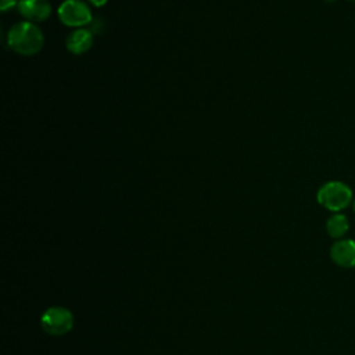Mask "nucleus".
Masks as SVG:
<instances>
[{
    "instance_id": "1",
    "label": "nucleus",
    "mask_w": 355,
    "mask_h": 355,
    "mask_svg": "<svg viewBox=\"0 0 355 355\" xmlns=\"http://www.w3.org/2000/svg\"><path fill=\"white\" fill-rule=\"evenodd\" d=\"M8 46L18 54L33 55L39 53L44 44L42 29L31 21H21L11 26L7 35Z\"/></svg>"
},
{
    "instance_id": "2",
    "label": "nucleus",
    "mask_w": 355,
    "mask_h": 355,
    "mask_svg": "<svg viewBox=\"0 0 355 355\" xmlns=\"http://www.w3.org/2000/svg\"><path fill=\"white\" fill-rule=\"evenodd\" d=\"M316 198L323 208L333 212H338L351 204L352 191L345 183L331 180L319 187Z\"/></svg>"
},
{
    "instance_id": "3",
    "label": "nucleus",
    "mask_w": 355,
    "mask_h": 355,
    "mask_svg": "<svg viewBox=\"0 0 355 355\" xmlns=\"http://www.w3.org/2000/svg\"><path fill=\"white\" fill-rule=\"evenodd\" d=\"M40 326L50 336H64L73 327V315L68 308L50 306L40 316Z\"/></svg>"
},
{
    "instance_id": "4",
    "label": "nucleus",
    "mask_w": 355,
    "mask_h": 355,
    "mask_svg": "<svg viewBox=\"0 0 355 355\" xmlns=\"http://www.w3.org/2000/svg\"><path fill=\"white\" fill-rule=\"evenodd\" d=\"M60 21L71 28H80L92 21V11L82 0H64L58 7Z\"/></svg>"
},
{
    "instance_id": "5",
    "label": "nucleus",
    "mask_w": 355,
    "mask_h": 355,
    "mask_svg": "<svg viewBox=\"0 0 355 355\" xmlns=\"http://www.w3.org/2000/svg\"><path fill=\"white\" fill-rule=\"evenodd\" d=\"M330 258L341 268H355V240H337L330 248Z\"/></svg>"
},
{
    "instance_id": "6",
    "label": "nucleus",
    "mask_w": 355,
    "mask_h": 355,
    "mask_svg": "<svg viewBox=\"0 0 355 355\" xmlns=\"http://www.w3.org/2000/svg\"><path fill=\"white\" fill-rule=\"evenodd\" d=\"M18 11L28 21L40 22L50 17L51 6L47 0H19Z\"/></svg>"
},
{
    "instance_id": "7",
    "label": "nucleus",
    "mask_w": 355,
    "mask_h": 355,
    "mask_svg": "<svg viewBox=\"0 0 355 355\" xmlns=\"http://www.w3.org/2000/svg\"><path fill=\"white\" fill-rule=\"evenodd\" d=\"M93 44V33L89 29L78 28L72 31L67 37V49L72 54H83Z\"/></svg>"
},
{
    "instance_id": "8",
    "label": "nucleus",
    "mask_w": 355,
    "mask_h": 355,
    "mask_svg": "<svg viewBox=\"0 0 355 355\" xmlns=\"http://www.w3.org/2000/svg\"><path fill=\"white\" fill-rule=\"evenodd\" d=\"M349 229V222H348V218L343 214H333L327 222H326V230L329 233L330 237L333 239H341L345 236V233L348 232Z\"/></svg>"
},
{
    "instance_id": "9",
    "label": "nucleus",
    "mask_w": 355,
    "mask_h": 355,
    "mask_svg": "<svg viewBox=\"0 0 355 355\" xmlns=\"http://www.w3.org/2000/svg\"><path fill=\"white\" fill-rule=\"evenodd\" d=\"M19 0H0V10L1 11H7V10H11L12 7L18 6Z\"/></svg>"
},
{
    "instance_id": "10",
    "label": "nucleus",
    "mask_w": 355,
    "mask_h": 355,
    "mask_svg": "<svg viewBox=\"0 0 355 355\" xmlns=\"http://www.w3.org/2000/svg\"><path fill=\"white\" fill-rule=\"evenodd\" d=\"M93 6H96V7H101V6H104L108 0H89Z\"/></svg>"
},
{
    "instance_id": "11",
    "label": "nucleus",
    "mask_w": 355,
    "mask_h": 355,
    "mask_svg": "<svg viewBox=\"0 0 355 355\" xmlns=\"http://www.w3.org/2000/svg\"><path fill=\"white\" fill-rule=\"evenodd\" d=\"M352 208H354V211H355V200H354V202H352Z\"/></svg>"
},
{
    "instance_id": "12",
    "label": "nucleus",
    "mask_w": 355,
    "mask_h": 355,
    "mask_svg": "<svg viewBox=\"0 0 355 355\" xmlns=\"http://www.w3.org/2000/svg\"><path fill=\"white\" fill-rule=\"evenodd\" d=\"M326 1H329V3H331V1H336V0H326Z\"/></svg>"
},
{
    "instance_id": "13",
    "label": "nucleus",
    "mask_w": 355,
    "mask_h": 355,
    "mask_svg": "<svg viewBox=\"0 0 355 355\" xmlns=\"http://www.w3.org/2000/svg\"><path fill=\"white\" fill-rule=\"evenodd\" d=\"M351 1H355V0H351Z\"/></svg>"
}]
</instances>
